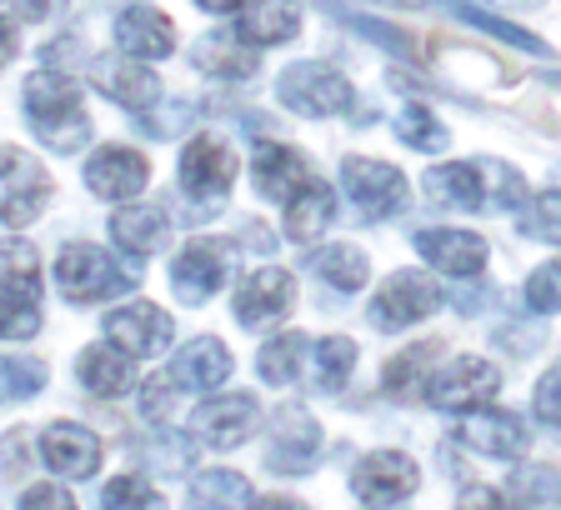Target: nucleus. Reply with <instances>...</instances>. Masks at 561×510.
<instances>
[{
    "mask_svg": "<svg viewBox=\"0 0 561 510\" xmlns=\"http://www.w3.org/2000/svg\"><path fill=\"white\" fill-rule=\"evenodd\" d=\"M391 130H397L401 146H411V151H426V155H436V151H446V146H451V130H446L442 120L426 111V105H407V111L391 120Z\"/></svg>",
    "mask_w": 561,
    "mask_h": 510,
    "instance_id": "obj_34",
    "label": "nucleus"
},
{
    "mask_svg": "<svg viewBox=\"0 0 561 510\" xmlns=\"http://www.w3.org/2000/svg\"><path fill=\"white\" fill-rule=\"evenodd\" d=\"M151 181V161L126 146H105V151L91 155L85 165V186L105 200H126V196H140V186Z\"/></svg>",
    "mask_w": 561,
    "mask_h": 510,
    "instance_id": "obj_19",
    "label": "nucleus"
},
{
    "mask_svg": "<svg viewBox=\"0 0 561 510\" xmlns=\"http://www.w3.org/2000/svg\"><path fill=\"white\" fill-rule=\"evenodd\" d=\"M522 235H531V241H547V245H561V190L526 196V206H522Z\"/></svg>",
    "mask_w": 561,
    "mask_h": 510,
    "instance_id": "obj_38",
    "label": "nucleus"
},
{
    "mask_svg": "<svg viewBox=\"0 0 561 510\" xmlns=\"http://www.w3.org/2000/svg\"><path fill=\"white\" fill-rule=\"evenodd\" d=\"M226 276H231V251H226L221 241H206V235L191 241L186 251L171 260V290L186 305L210 301V295L226 286Z\"/></svg>",
    "mask_w": 561,
    "mask_h": 510,
    "instance_id": "obj_10",
    "label": "nucleus"
},
{
    "mask_svg": "<svg viewBox=\"0 0 561 510\" xmlns=\"http://www.w3.org/2000/svg\"><path fill=\"white\" fill-rule=\"evenodd\" d=\"M416 486H421V471H416V461L401 451H371L351 471V490H356V500H366V506H401Z\"/></svg>",
    "mask_w": 561,
    "mask_h": 510,
    "instance_id": "obj_9",
    "label": "nucleus"
},
{
    "mask_svg": "<svg viewBox=\"0 0 561 510\" xmlns=\"http://www.w3.org/2000/svg\"><path fill=\"white\" fill-rule=\"evenodd\" d=\"M105 340L121 346L126 356H161L171 346V315L151 301L121 305V311L105 315Z\"/></svg>",
    "mask_w": 561,
    "mask_h": 510,
    "instance_id": "obj_13",
    "label": "nucleus"
},
{
    "mask_svg": "<svg viewBox=\"0 0 561 510\" xmlns=\"http://www.w3.org/2000/svg\"><path fill=\"white\" fill-rule=\"evenodd\" d=\"M0 286L15 290V295H41V260H35V245L25 241H0Z\"/></svg>",
    "mask_w": 561,
    "mask_h": 510,
    "instance_id": "obj_36",
    "label": "nucleus"
},
{
    "mask_svg": "<svg viewBox=\"0 0 561 510\" xmlns=\"http://www.w3.org/2000/svg\"><path fill=\"white\" fill-rule=\"evenodd\" d=\"M21 510H76V500H70L60 486H31L21 496Z\"/></svg>",
    "mask_w": 561,
    "mask_h": 510,
    "instance_id": "obj_48",
    "label": "nucleus"
},
{
    "mask_svg": "<svg viewBox=\"0 0 561 510\" xmlns=\"http://www.w3.org/2000/svg\"><path fill=\"white\" fill-rule=\"evenodd\" d=\"M60 5H66V0H11V11L21 15V21H50Z\"/></svg>",
    "mask_w": 561,
    "mask_h": 510,
    "instance_id": "obj_50",
    "label": "nucleus"
},
{
    "mask_svg": "<svg viewBox=\"0 0 561 510\" xmlns=\"http://www.w3.org/2000/svg\"><path fill=\"white\" fill-rule=\"evenodd\" d=\"M231 181H236V155L221 136H196L186 151H181V190H186V196L216 206V200L231 190Z\"/></svg>",
    "mask_w": 561,
    "mask_h": 510,
    "instance_id": "obj_11",
    "label": "nucleus"
},
{
    "mask_svg": "<svg viewBox=\"0 0 561 510\" xmlns=\"http://www.w3.org/2000/svg\"><path fill=\"white\" fill-rule=\"evenodd\" d=\"M391 5H411V0H391Z\"/></svg>",
    "mask_w": 561,
    "mask_h": 510,
    "instance_id": "obj_54",
    "label": "nucleus"
},
{
    "mask_svg": "<svg viewBox=\"0 0 561 510\" xmlns=\"http://www.w3.org/2000/svg\"><path fill=\"white\" fill-rule=\"evenodd\" d=\"M341 190L351 196L362 221H386V216L407 210V200H411L407 175L386 161H366V155H346L341 161Z\"/></svg>",
    "mask_w": 561,
    "mask_h": 510,
    "instance_id": "obj_4",
    "label": "nucleus"
},
{
    "mask_svg": "<svg viewBox=\"0 0 561 510\" xmlns=\"http://www.w3.org/2000/svg\"><path fill=\"white\" fill-rule=\"evenodd\" d=\"M276 95L286 111H296V116H341V111H351V101H356V91H351V81L341 76L336 66H321V60H301V66H286L276 81Z\"/></svg>",
    "mask_w": 561,
    "mask_h": 510,
    "instance_id": "obj_3",
    "label": "nucleus"
},
{
    "mask_svg": "<svg viewBox=\"0 0 561 510\" xmlns=\"http://www.w3.org/2000/svg\"><path fill=\"white\" fill-rule=\"evenodd\" d=\"M327 15H331V21H341L346 31L366 35L371 46L391 50V56H416V40H411L401 25H386V21H371V15H356V11H346V5H331V0H327Z\"/></svg>",
    "mask_w": 561,
    "mask_h": 510,
    "instance_id": "obj_35",
    "label": "nucleus"
},
{
    "mask_svg": "<svg viewBox=\"0 0 561 510\" xmlns=\"http://www.w3.org/2000/svg\"><path fill=\"white\" fill-rule=\"evenodd\" d=\"M56 286L70 305H95V301H111V295H126L136 286V276L121 266L116 255H105L101 245L70 241L56 260Z\"/></svg>",
    "mask_w": 561,
    "mask_h": 510,
    "instance_id": "obj_2",
    "label": "nucleus"
},
{
    "mask_svg": "<svg viewBox=\"0 0 561 510\" xmlns=\"http://www.w3.org/2000/svg\"><path fill=\"white\" fill-rule=\"evenodd\" d=\"M321 455V426L306 406H280L271 416V436H266V465L276 476H306Z\"/></svg>",
    "mask_w": 561,
    "mask_h": 510,
    "instance_id": "obj_8",
    "label": "nucleus"
},
{
    "mask_svg": "<svg viewBox=\"0 0 561 510\" xmlns=\"http://www.w3.org/2000/svg\"><path fill=\"white\" fill-rule=\"evenodd\" d=\"M442 305V286L432 276H421V270H397V276H386V286L371 295V325L376 331H407V325L426 321L436 315Z\"/></svg>",
    "mask_w": 561,
    "mask_h": 510,
    "instance_id": "obj_7",
    "label": "nucleus"
},
{
    "mask_svg": "<svg viewBox=\"0 0 561 510\" xmlns=\"http://www.w3.org/2000/svg\"><path fill=\"white\" fill-rule=\"evenodd\" d=\"M306 266L336 290H362L366 276H371V266H366V255L356 251V245H327V251H316Z\"/></svg>",
    "mask_w": 561,
    "mask_h": 510,
    "instance_id": "obj_32",
    "label": "nucleus"
},
{
    "mask_svg": "<svg viewBox=\"0 0 561 510\" xmlns=\"http://www.w3.org/2000/svg\"><path fill=\"white\" fill-rule=\"evenodd\" d=\"M11 56H15V25L0 21V66H11Z\"/></svg>",
    "mask_w": 561,
    "mask_h": 510,
    "instance_id": "obj_51",
    "label": "nucleus"
},
{
    "mask_svg": "<svg viewBox=\"0 0 561 510\" xmlns=\"http://www.w3.org/2000/svg\"><path fill=\"white\" fill-rule=\"evenodd\" d=\"M201 11H216V15H226V11H241L245 0H196Z\"/></svg>",
    "mask_w": 561,
    "mask_h": 510,
    "instance_id": "obj_53",
    "label": "nucleus"
},
{
    "mask_svg": "<svg viewBox=\"0 0 561 510\" xmlns=\"http://www.w3.org/2000/svg\"><path fill=\"white\" fill-rule=\"evenodd\" d=\"M226 375H231V350L216 336L191 340V346L171 360L175 391H216V385H226Z\"/></svg>",
    "mask_w": 561,
    "mask_h": 510,
    "instance_id": "obj_23",
    "label": "nucleus"
},
{
    "mask_svg": "<svg viewBox=\"0 0 561 510\" xmlns=\"http://www.w3.org/2000/svg\"><path fill=\"white\" fill-rule=\"evenodd\" d=\"M161 116H165V120H140V126L151 130V136H175V130H181V126H186V120H191V105H181V101H175L171 111H161Z\"/></svg>",
    "mask_w": 561,
    "mask_h": 510,
    "instance_id": "obj_49",
    "label": "nucleus"
},
{
    "mask_svg": "<svg viewBox=\"0 0 561 510\" xmlns=\"http://www.w3.org/2000/svg\"><path fill=\"white\" fill-rule=\"evenodd\" d=\"M421 186H426V196H432L436 206L486 210V161H451V165H432Z\"/></svg>",
    "mask_w": 561,
    "mask_h": 510,
    "instance_id": "obj_20",
    "label": "nucleus"
},
{
    "mask_svg": "<svg viewBox=\"0 0 561 510\" xmlns=\"http://www.w3.org/2000/svg\"><path fill=\"white\" fill-rule=\"evenodd\" d=\"M175 406V381L171 375H156V381H146V391H140V410L151 420H165Z\"/></svg>",
    "mask_w": 561,
    "mask_h": 510,
    "instance_id": "obj_46",
    "label": "nucleus"
},
{
    "mask_svg": "<svg viewBox=\"0 0 561 510\" xmlns=\"http://www.w3.org/2000/svg\"><path fill=\"white\" fill-rule=\"evenodd\" d=\"M256 395H216V401H206V406L196 410V436L201 445H210V451H236V445L256 430Z\"/></svg>",
    "mask_w": 561,
    "mask_h": 510,
    "instance_id": "obj_16",
    "label": "nucleus"
},
{
    "mask_svg": "<svg viewBox=\"0 0 561 510\" xmlns=\"http://www.w3.org/2000/svg\"><path fill=\"white\" fill-rule=\"evenodd\" d=\"M456 445L486 455V461H516L531 445L526 420L512 410H467V420L456 426Z\"/></svg>",
    "mask_w": 561,
    "mask_h": 510,
    "instance_id": "obj_12",
    "label": "nucleus"
},
{
    "mask_svg": "<svg viewBox=\"0 0 561 510\" xmlns=\"http://www.w3.org/2000/svg\"><path fill=\"white\" fill-rule=\"evenodd\" d=\"M296 31H301V5L296 0H256L236 21V35L251 40V46H286V40H296Z\"/></svg>",
    "mask_w": 561,
    "mask_h": 510,
    "instance_id": "obj_25",
    "label": "nucleus"
},
{
    "mask_svg": "<svg viewBox=\"0 0 561 510\" xmlns=\"http://www.w3.org/2000/svg\"><path fill=\"white\" fill-rule=\"evenodd\" d=\"M25 116H31V130L41 136V146H50L60 155L81 151L91 140V116L81 105V91L56 70H35L25 81Z\"/></svg>",
    "mask_w": 561,
    "mask_h": 510,
    "instance_id": "obj_1",
    "label": "nucleus"
},
{
    "mask_svg": "<svg viewBox=\"0 0 561 510\" xmlns=\"http://www.w3.org/2000/svg\"><path fill=\"white\" fill-rule=\"evenodd\" d=\"M291 301H296L291 276L276 266H261L241 280V290H236V321H241L245 331H261V325H276L280 315L291 311Z\"/></svg>",
    "mask_w": 561,
    "mask_h": 510,
    "instance_id": "obj_14",
    "label": "nucleus"
},
{
    "mask_svg": "<svg viewBox=\"0 0 561 510\" xmlns=\"http://www.w3.org/2000/svg\"><path fill=\"white\" fill-rule=\"evenodd\" d=\"M416 251L426 266H436L442 276H481L486 270V241L477 231H446V225H426L416 231Z\"/></svg>",
    "mask_w": 561,
    "mask_h": 510,
    "instance_id": "obj_15",
    "label": "nucleus"
},
{
    "mask_svg": "<svg viewBox=\"0 0 561 510\" xmlns=\"http://www.w3.org/2000/svg\"><path fill=\"white\" fill-rule=\"evenodd\" d=\"M116 46L136 60H165L175 50V25L151 5H130L116 15Z\"/></svg>",
    "mask_w": 561,
    "mask_h": 510,
    "instance_id": "obj_21",
    "label": "nucleus"
},
{
    "mask_svg": "<svg viewBox=\"0 0 561 510\" xmlns=\"http://www.w3.org/2000/svg\"><path fill=\"white\" fill-rule=\"evenodd\" d=\"M101 510H165V496L146 476H116L101 490Z\"/></svg>",
    "mask_w": 561,
    "mask_h": 510,
    "instance_id": "obj_39",
    "label": "nucleus"
},
{
    "mask_svg": "<svg viewBox=\"0 0 561 510\" xmlns=\"http://www.w3.org/2000/svg\"><path fill=\"white\" fill-rule=\"evenodd\" d=\"M531 410H537L541 426H561V360L537 381V391H531Z\"/></svg>",
    "mask_w": 561,
    "mask_h": 510,
    "instance_id": "obj_45",
    "label": "nucleus"
},
{
    "mask_svg": "<svg viewBox=\"0 0 561 510\" xmlns=\"http://www.w3.org/2000/svg\"><path fill=\"white\" fill-rule=\"evenodd\" d=\"M46 385V366L41 360H25V356H0V406L5 401H25Z\"/></svg>",
    "mask_w": 561,
    "mask_h": 510,
    "instance_id": "obj_40",
    "label": "nucleus"
},
{
    "mask_svg": "<svg viewBox=\"0 0 561 510\" xmlns=\"http://www.w3.org/2000/svg\"><path fill=\"white\" fill-rule=\"evenodd\" d=\"M496 391H502V375L481 356H456L451 366H442V371L426 381V401H432L436 410H451V416L481 410Z\"/></svg>",
    "mask_w": 561,
    "mask_h": 510,
    "instance_id": "obj_6",
    "label": "nucleus"
},
{
    "mask_svg": "<svg viewBox=\"0 0 561 510\" xmlns=\"http://www.w3.org/2000/svg\"><path fill=\"white\" fill-rule=\"evenodd\" d=\"M306 336L301 331H286V336H276V340H266L261 346V356H256V371H261V381L266 385H291L296 375H301V366H306Z\"/></svg>",
    "mask_w": 561,
    "mask_h": 510,
    "instance_id": "obj_31",
    "label": "nucleus"
},
{
    "mask_svg": "<svg viewBox=\"0 0 561 510\" xmlns=\"http://www.w3.org/2000/svg\"><path fill=\"white\" fill-rule=\"evenodd\" d=\"M91 85L105 95V101L126 105V111H151L156 95H161V81H156L146 60H91Z\"/></svg>",
    "mask_w": 561,
    "mask_h": 510,
    "instance_id": "obj_18",
    "label": "nucleus"
},
{
    "mask_svg": "<svg viewBox=\"0 0 561 510\" xmlns=\"http://www.w3.org/2000/svg\"><path fill=\"white\" fill-rule=\"evenodd\" d=\"M76 371H81V385L91 395H105V401H111V395H126L130 391V381H136V375H130V356L126 350H111V346H91V350H81V366H76Z\"/></svg>",
    "mask_w": 561,
    "mask_h": 510,
    "instance_id": "obj_28",
    "label": "nucleus"
},
{
    "mask_svg": "<svg viewBox=\"0 0 561 510\" xmlns=\"http://www.w3.org/2000/svg\"><path fill=\"white\" fill-rule=\"evenodd\" d=\"M191 66L206 70V76H216V81H251L256 76V46L251 40H241V35H201L196 46H191Z\"/></svg>",
    "mask_w": 561,
    "mask_h": 510,
    "instance_id": "obj_22",
    "label": "nucleus"
},
{
    "mask_svg": "<svg viewBox=\"0 0 561 510\" xmlns=\"http://www.w3.org/2000/svg\"><path fill=\"white\" fill-rule=\"evenodd\" d=\"M41 455H46V465L66 480H91L95 471H101V441H95L85 426H76V420H56V426L41 436Z\"/></svg>",
    "mask_w": 561,
    "mask_h": 510,
    "instance_id": "obj_17",
    "label": "nucleus"
},
{
    "mask_svg": "<svg viewBox=\"0 0 561 510\" xmlns=\"http://www.w3.org/2000/svg\"><path fill=\"white\" fill-rule=\"evenodd\" d=\"M191 510H251V480L236 471H201L191 480Z\"/></svg>",
    "mask_w": 561,
    "mask_h": 510,
    "instance_id": "obj_30",
    "label": "nucleus"
},
{
    "mask_svg": "<svg viewBox=\"0 0 561 510\" xmlns=\"http://www.w3.org/2000/svg\"><path fill=\"white\" fill-rule=\"evenodd\" d=\"M50 200V175L35 155L15 151V146H0V221L21 231L31 225Z\"/></svg>",
    "mask_w": 561,
    "mask_h": 510,
    "instance_id": "obj_5",
    "label": "nucleus"
},
{
    "mask_svg": "<svg viewBox=\"0 0 561 510\" xmlns=\"http://www.w3.org/2000/svg\"><path fill=\"white\" fill-rule=\"evenodd\" d=\"M486 206L491 210H516L526 206V181L506 161H486Z\"/></svg>",
    "mask_w": 561,
    "mask_h": 510,
    "instance_id": "obj_43",
    "label": "nucleus"
},
{
    "mask_svg": "<svg viewBox=\"0 0 561 510\" xmlns=\"http://www.w3.org/2000/svg\"><path fill=\"white\" fill-rule=\"evenodd\" d=\"M456 510H522V506H512V496H502L491 486H467L456 496Z\"/></svg>",
    "mask_w": 561,
    "mask_h": 510,
    "instance_id": "obj_47",
    "label": "nucleus"
},
{
    "mask_svg": "<svg viewBox=\"0 0 561 510\" xmlns=\"http://www.w3.org/2000/svg\"><path fill=\"white\" fill-rule=\"evenodd\" d=\"M251 181L266 200H291L311 181V171H306V155L291 146H261L256 161H251Z\"/></svg>",
    "mask_w": 561,
    "mask_h": 510,
    "instance_id": "obj_24",
    "label": "nucleus"
},
{
    "mask_svg": "<svg viewBox=\"0 0 561 510\" xmlns=\"http://www.w3.org/2000/svg\"><path fill=\"white\" fill-rule=\"evenodd\" d=\"M512 490H516V500H522V510H541L547 500L561 496V476L547 471V465H531V471H516L512 476Z\"/></svg>",
    "mask_w": 561,
    "mask_h": 510,
    "instance_id": "obj_42",
    "label": "nucleus"
},
{
    "mask_svg": "<svg viewBox=\"0 0 561 510\" xmlns=\"http://www.w3.org/2000/svg\"><path fill=\"white\" fill-rule=\"evenodd\" d=\"M461 21L467 25H477V31H486V35H496L502 46H516V50H531V56H551V46L541 40V35H531V31H522V25H512V21H502V15H491V11H477V5H461Z\"/></svg>",
    "mask_w": 561,
    "mask_h": 510,
    "instance_id": "obj_37",
    "label": "nucleus"
},
{
    "mask_svg": "<svg viewBox=\"0 0 561 510\" xmlns=\"http://www.w3.org/2000/svg\"><path fill=\"white\" fill-rule=\"evenodd\" d=\"M251 510H306L301 500H286V496H266V500H251Z\"/></svg>",
    "mask_w": 561,
    "mask_h": 510,
    "instance_id": "obj_52",
    "label": "nucleus"
},
{
    "mask_svg": "<svg viewBox=\"0 0 561 510\" xmlns=\"http://www.w3.org/2000/svg\"><path fill=\"white\" fill-rule=\"evenodd\" d=\"M41 331V311H35L31 295H15V290H5L0 295V340H25Z\"/></svg>",
    "mask_w": 561,
    "mask_h": 510,
    "instance_id": "obj_41",
    "label": "nucleus"
},
{
    "mask_svg": "<svg viewBox=\"0 0 561 510\" xmlns=\"http://www.w3.org/2000/svg\"><path fill=\"white\" fill-rule=\"evenodd\" d=\"M111 235H116L121 251H130L136 260H146V255H156L165 245V235H171V225H165V210L161 206H126L111 216Z\"/></svg>",
    "mask_w": 561,
    "mask_h": 510,
    "instance_id": "obj_27",
    "label": "nucleus"
},
{
    "mask_svg": "<svg viewBox=\"0 0 561 510\" xmlns=\"http://www.w3.org/2000/svg\"><path fill=\"white\" fill-rule=\"evenodd\" d=\"M436 350H442L436 340H421V346H411V350H397L381 371V391L391 395V401H411V395H421L426 391V371H432Z\"/></svg>",
    "mask_w": 561,
    "mask_h": 510,
    "instance_id": "obj_29",
    "label": "nucleus"
},
{
    "mask_svg": "<svg viewBox=\"0 0 561 510\" xmlns=\"http://www.w3.org/2000/svg\"><path fill=\"white\" fill-rule=\"evenodd\" d=\"M351 366H356V340L346 336H327L311 346V381L316 391H341L351 375Z\"/></svg>",
    "mask_w": 561,
    "mask_h": 510,
    "instance_id": "obj_33",
    "label": "nucleus"
},
{
    "mask_svg": "<svg viewBox=\"0 0 561 510\" xmlns=\"http://www.w3.org/2000/svg\"><path fill=\"white\" fill-rule=\"evenodd\" d=\"M526 305L537 315H557L561 311V260H547L526 276Z\"/></svg>",
    "mask_w": 561,
    "mask_h": 510,
    "instance_id": "obj_44",
    "label": "nucleus"
},
{
    "mask_svg": "<svg viewBox=\"0 0 561 510\" xmlns=\"http://www.w3.org/2000/svg\"><path fill=\"white\" fill-rule=\"evenodd\" d=\"M331 221H336V196L321 181H306L291 200H286V235L296 245H311L316 235H327Z\"/></svg>",
    "mask_w": 561,
    "mask_h": 510,
    "instance_id": "obj_26",
    "label": "nucleus"
}]
</instances>
